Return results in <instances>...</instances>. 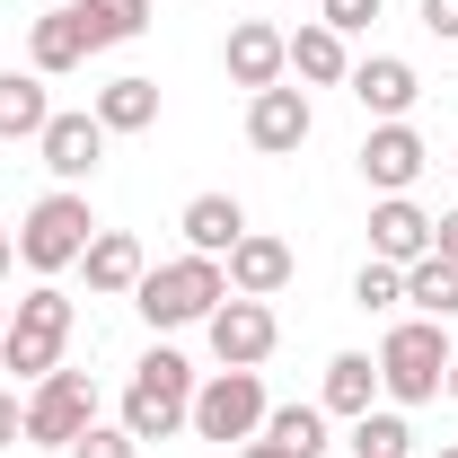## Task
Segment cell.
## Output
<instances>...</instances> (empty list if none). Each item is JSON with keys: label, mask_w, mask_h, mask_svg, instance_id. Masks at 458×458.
<instances>
[{"label": "cell", "mask_w": 458, "mask_h": 458, "mask_svg": "<svg viewBox=\"0 0 458 458\" xmlns=\"http://www.w3.org/2000/svg\"><path fill=\"white\" fill-rule=\"evenodd\" d=\"M141 450L150 441H176L185 423H194V361L168 352V344H150L141 361H132V379H123V414H114Z\"/></svg>", "instance_id": "obj_1"}, {"label": "cell", "mask_w": 458, "mask_h": 458, "mask_svg": "<svg viewBox=\"0 0 458 458\" xmlns=\"http://www.w3.org/2000/svg\"><path fill=\"white\" fill-rule=\"evenodd\" d=\"M71 327H80V309H71V291L62 283H36L18 309H9V335H0V370L9 379H45V370H62V352H71Z\"/></svg>", "instance_id": "obj_2"}, {"label": "cell", "mask_w": 458, "mask_h": 458, "mask_svg": "<svg viewBox=\"0 0 458 458\" xmlns=\"http://www.w3.org/2000/svg\"><path fill=\"white\" fill-rule=\"evenodd\" d=\"M450 327L441 318H397L388 335H379V397L388 405H432L441 397V379H450Z\"/></svg>", "instance_id": "obj_3"}, {"label": "cell", "mask_w": 458, "mask_h": 458, "mask_svg": "<svg viewBox=\"0 0 458 458\" xmlns=\"http://www.w3.org/2000/svg\"><path fill=\"white\" fill-rule=\"evenodd\" d=\"M89 238H98V212H89V194H80V185H54V194H45V203L18 221V265L54 283V274H71V265L89 256Z\"/></svg>", "instance_id": "obj_4"}, {"label": "cell", "mask_w": 458, "mask_h": 458, "mask_svg": "<svg viewBox=\"0 0 458 458\" xmlns=\"http://www.w3.org/2000/svg\"><path fill=\"white\" fill-rule=\"evenodd\" d=\"M221 300H229V265H221V256H176V265H150L141 291H132V309H141L150 327H203Z\"/></svg>", "instance_id": "obj_5"}, {"label": "cell", "mask_w": 458, "mask_h": 458, "mask_svg": "<svg viewBox=\"0 0 458 458\" xmlns=\"http://www.w3.org/2000/svg\"><path fill=\"white\" fill-rule=\"evenodd\" d=\"M265 414H274V397H265V379L256 370H212V379H194V441H221V450H238V441H256L265 432Z\"/></svg>", "instance_id": "obj_6"}, {"label": "cell", "mask_w": 458, "mask_h": 458, "mask_svg": "<svg viewBox=\"0 0 458 458\" xmlns=\"http://www.w3.org/2000/svg\"><path fill=\"white\" fill-rule=\"evenodd\" d=\"M89 423H98V379L89 370H45L36 397H27V441L36 450H71Z\"/></svg>", "instance_id": "obj_7"}, {"label": "cell", "mask_w": 458, "mask_h": 458, "mask_svg": "<svg viewBox=\"0 0 458 458\" xmlns=\"http://www.w3.org/2000/svg\"><path fill=\"white\" fill-rule=\"evenodd\" d=\"M203 344H212V361H221V370H256V361H274L283 318H274V300H238V291H229L221 309L203 318Z\"/></svg>", "instance_id": "obj_8"}, {"label": "cell", "mask_w": 458, "mask_h": 458, "mask_svg": "<svg viewBox=\"0 0 458 458\" xmlns=\"http://www.w3.org/2000/svg\"><path fill=\"white\" fill-rule=\"evenodd\" d=\"M106 141H114V132L89 106H54V123L36 132V159L54 168V185H89V176L106 168Z\"/></svg>", "instance_id": "obj_9"}, {"label": "cell", "mask_w": 458, "mask_h": 458, "mask_svg": "<svg viewBox=\"0 0 458 458\" xmlns=\"http://www.w3.org/2000/svg\"><path fill=\"white\" fill-rule=\"evenodd\" d=\"M432 168V141L414 123H370L361 132V185L370 194H414V176Z\"/></svg>", "instance_id": "obj_10"}, {"label": "cell", "mask_w": 458, "mask_h": 458, "mask_svg": "<svg viewBox=\"0 0 458 458\" xmlns=\"http://www.w3.org/2000/svg\"><path fill=\"white\" fill-rule=\"evenodd\" d=\"M221 71L256 98V89H274V80H291V36L274 27V18H238L221 45Z\"/></svg>", "instance_id": "obj_11"}, {"label": "cell", "mask_w": 458, "mask_h": 458, "mask_svg": "<svg viewBox=\"0 0 458 458\" xmlns=\"http://www.w3.org/2000/svg\"><path fill=\"white\" fill-rule=\"evenodd\" d=\"M309 132H318V114H309V89L274 80V89H256V98H247V141H256L265 159H291Z\"/></svg>", "instance_id": "obj_12"}, {"label": "cell", "mask_w": 458, "mask_h": 458, "mask_svg": "<svg viewBox=\"0 0 458 458\" xmlns=\"http://www.w3.org/2000/svg\"><path fill=\"white\" fill-rule=\"evenodd\" d=\"M352 106L370 114V123H405L414 114V98H423V80H414V62L405 54H370V62H352Z\"/></svg>", "instance_id": "obj_13"}, {"label": "cell", "mask_w": 458, "mask_h": 458, "mask_svg": "<svg viewBox=\"0 0 458 458\" xmlns=\"http://www.w3.org/2000/svg\"><path fill=\"white\" fill-rule=\"evenodd\" d=\"M370 256H379V265L432 256V212H423L414 194H379V203H370Z\"/></svg>", "instance_id": "obj_14"}, {"label": "cell", "mask_w": 458, "mask_h": 458, "mask_svg": "<svg viewBox=\"0 0 458 458\" xmlns=\"http://www.w3.org/2000/svg\"><path fill=\"white\" fill-rule=\"evenodd\" d=\"M221 265H229V291H238V300H274V291L291 283V265H300V256H291L274 229H247Z\"/></svg>", "instance_id": "obj_15"}, {"label": "cell", "mask_w": 458, "mask_h": 458, "mask_svg": "<svg viewBox=\"0 0 458 458\" xmlns=\"http://www.w3.org/2000/svg\"><path fill=\"white\" fill-rule=\"evenodd\" d=\"M80 274H89L98 300H132L141 274H150V256H141V238H132V229H98V238H89V256H80Z\"/></svg>", "instance_id": "obj_16"}, {"label": "cell", "mask_w": 458, "mask_h": 458, "mask_svg": "<svg viewBox=\"0 0 458 458\" xmlns=\"http://www.w3.org/2000/svg\"><path fill=\"white\" fill-rule=\"evenodd\" d=\"M89 54H98V45H89V18H80V9H45V18L27 27V71H45V80L80 71Z\"/></svg>", "instance_id": "obj_17"}, {"label": "cell", "mask_w": 458, "mask_h": 458, "mask_svg": "<svg viewBox=\"0 0 458 458\" xmlns=\"http://www.w3.org/2000/svg\"><path fill=\"white\" fill-rule=\"evenodd\" d=\"M176 229H185V256H229V247L247 238V203H238V194H194V203L176 212Z\"/></svg>", "instance_id": "obj_18"}, {"label": "cell", "mask_w": 458, "mask_h": 458, "mask_svg": "<svg viewBox=\"0 0 458 458\" xmlns=\"http://www.w3.org/2000/svg\"><path fill=\"white\" fill-rule=\"evenodd\" d=\"M291 80H300V89H344V80H352V54H344V36L327 18H309V27L291 36Z\"/></svg>", "instance_id": "obj_19"}, {"label": "cell", "mask_w": 458, "mask_h": 458, "mask_svg": "<svg viewBox=\"0 0 458 458\" xmlns=\"http://www.w3.org/2000/svg\"><path fill=\"white\" fill-rule=\"evenodd\" d=\"M318 405H327V423H352V414H370L379 405V352H335L327 361V388H318Z\"/></svg>", "instance_id": "obj_20"}, {"label": "cell", "mask_w": 458, "mask_h": 458, "mask_svg": "<svg viewBox=\"0 0 458 458\" xmlns=\"http://www.w3.org/2000/svg\"><path fill=\"white\" fill-rule=\"evenodd\" d=\"M45 123H54L45 71H0V141H36Z\"/></svg>", "instance_id": "obj_21"}, {"label": "cell", "mask_w": 458, "mask_h": 458, "mask_svg": "<svg viewBox=\"0 0 458 458\" xmlns=\"http://www.w3.org/2000/svg\"><path fill=\"white\" fill-rule=\"evenodd\" d=\"M89 114H98L106 132H150V123H159V80L123 71V80H106V89L89 98Z\"/></svg>", "instance_id": "obj_22"}, {"label": "cell", "mask_w": 458, "mask_h": 458, "mask_svg": "<svg viewBox=\"0 0 458 458\" xmlns=\"http://www.w3.org/2000/svg\"><path fill=\"white\" fill-rule=\"evenodd\" d=\"M405 309L414 318H441V327L458 318V265L450 256H414L405 265Z\"/></svg>", "instance_id": "obj_23"}, {"label": "cell", "mask_w": 458, "mask_h": 458, "mask_svg": "<svg viewBox=\"0 0 458 458\" xmlns=\"http://www.w3.org/2000/svg\"><path fill=\"white\" fill-rule=\"evenodd\" d=\"M352 458H414V423H405V405H370V414H352Z\"/></svg>", "instance_id": "obj_24"}, {"label": "cell", "mask_w": 458, "mask_h": 458, "mask_svg": "<svg viewBox=\"0 0 458 458\" xmlns=\"http://www.w3.org/2000/svg\"><path fill=\"white\" fill-rule=\"evenodd\" d=\"M80 18H89V45L106 54V45H132L141 27H150V0H71Z\"/></svg>", "instance_id": "obj_25"}, {"label": "cell", "mask_w": 458, "mask_h": 458, "mask_svg": "<svg viewBox=\"0 0 458 458\" xmlns=\"http://www.w3.org/2000/svg\"><path fill=\"white\" fill-rule=\"evenodd\" d=\"M265 441H283L291 458H318L327 450V405H274L265 414Z\"/></svg>", "instance_id": "obj_26"}, {"label": "cell", "mask_w": 458, "mask_h": 458, "mask_svg": "<svg viewBox=\"0 0 458 458\" xmlns=\"http://www.w3.org/2000/svg\"><path fill=\"white\" fill-rule=\"evenodd\" d=\"M397 300H405V265H379V256H370V265L352 274V309H397Z\"/></svg>", "instance_id": "obj_27"}, {"label": "cell", "mask_w": 458, "mask_h": 458, "mask_svg": "<svg viewBox=\"0 0 458 458\" xmlns=\"http://www.w3.org/2000/svg\"><path fill=\"white\" fill-rule=\"evenodd\" d=\"M62 458H141V441H132L123 423H89V432H80Z\"/></svg>", "instance_id": "obj_28"}, {"label": "cell", "mask_w": 458, "mask_h": 458, "mask_svg": "<svg viewBox=\"0 0 458 458\" xmlns=\"http://www.w3.org/2000/svg\"><path fill=\"white\" fill-rule=\"evenodd\" d=\"M379 9H388V0H318V18H327L335 36H361V27H370Z\"/></svg>", "instance_id": "obj_29"}, {"label": "cell", "mask_w": 458, "mask_h": 458, "mask_svg": "<svg viewBox=\"0 0 458 458\" xmlns=\"http://www.w3.org/2000/svg\"><path fill=\"white\" fill-rule=\"evenodd\" d=\"M9 441H27V397H18V388H0V450H9Z\"/></svg>", "instance_id": "obj_30"}, {"label": "cell", "mask_w": 458, "mask_h": 458, "mask_svg": "<svg viewBox=\"0 0 458 458\" xmlns=\"http://www.w3.org/2000/svg\"><path fill=\"white\" fill-rule=\"evenodd\" d=\"M423 27H432L441 45H458V0H423Z\"/></svg>", "instance_id": "obj_31"}, {"label": "cell", "mask_w": 458, "mask_h": 458, "mask_svg": "<svg viewBox=\"0 0 458 458\" xmlns=\"http://www.w3.org/2000/svg\"><path fill=\"white\" fill-rule=\"evenodd\" d=\"M432 256H450V265H458V212H441V221H432Z\"/></svg>", "instance_id": "obj_32"}, {"label": "cell", "mask_w": 458, "mask_h": 458, "mask_svg": "<svg viewBox=\"0 0 458 458\" xmlns=\"http://www.w3.org/2000/svg\"><path fill=\"white\" fill-rule=\"evenodd\" d=\"M238 458H291L283 441H265V432H256V441H238Z\"/></svg>", "instance_id": "obj_33"}, {"label": "cell", "mask_w": 458, "mask_h": 458, "mask_svg": "<svg viewBox=\"0 0 458 458\" xmlns=\"http://www.w3.org/2000/svg\"><path fill=\"white\" fill-rule=\"evenodd\" d=\"M9 265H18V238H9V229H0V274H9Z\"/></svg>", "instance_id": "obj_34"}, {"label": "cell", "mask_w": 458, "mask_h": 458, "mask_svg": "<svg viewBox=\"0 0 458 458\" xmlns=\"http://www.w3.org/2000/svg\"><path fill=\"white\" fill-rule=\"evenodd\" d=\"M441 397H458V352H450V379H441Z\"/></svg>", "instance_id": "obj_35"}, {"label": "cell", "mask_w": 458, "mask_h": 458, "mask_svg": "<svg viewBox=\"0 0 458 458\" xmlns=\"http://www.w3.org/2000/svg\"><path fill=\"white\" fill-rule=\"evenodd\" d=\"M0 335H9V300H0Z\"/></svg>", "instance_id": "obj_36"}, {"label": "cell", "mask_w": 458, "mask_h": 458, "mask_svg": "<svg viewBox=\"0 0 458 458\" xmlns=\"http://www.w3.org/2000/svg\"><path fill=\"white\" fill-rule=\"evenodd\" d=\"M441 458H458V441H441Z\"/></svg>", "instance_id": "obj_37"}]
</instances>
